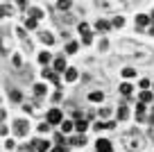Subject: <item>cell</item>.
Instances as JSON below:
<instances>
[{
  "instance_id": "cell-1",
  "label": "cell",
  "mask_w": 154,
  "mask_h": 152,
  "mask_svg": "<svg viewBox=\"0 0 154 152\" xmlns=\"http://www.w3.org/2000/svg\"><path fill=\"white\" fill-rule=\"evenodd\" d=\"M48 123H50V125H59V123H63L61 111H59V109H50V111H48Z\"/></svg>"
},
{
  "instance_id": "cell-2",
  "label": "cell",
  "mask_w": 154,
  "mask_h": 152,
  "mask_svg": "<svg viewBox=\"0 0 154 152\" xmlns=\"http://www.w3.org/2000/svg\"><path fill=\"white\" fill-rule=\"evenodd\" d=\"M95 150H97V152H111L113 147H111V143L106 141V138H100V141L95 143Z\"/></svg>"
},
{
  "instance_id": "cell-3",
  "label": "cell",
  "mask_w": 154,
  "mask_h": 152,
  "mask_svg": "<svg viewBox=\"0 0 154 152\" xmlns=\"http://www.w3.org/2000/svg\"><path fill=\"white\" fill-rule=\"evenodd\" d=\"M52 66H54V71H57V73L68 71V68H66V59H63V57H57V59L52 62Z\"/></svg>"
},
{
  "instance_id": "cell-4",
  "label": "cell",
  "mask_w": 154,
  "mask_h": 152,
  "mask_svg": "<svg viewBox=\"0 0 154 152\" xmlns=\"http://www.w3.org/2000/svg\"><path fill=\"white\" fill-rule=\"evenodd\" d=\"M149 21H152V16H147V14H138V16H136V25H138V27L149 25Z\"/></svg>"
},
{
  "instance_id": "cell-5",
  "label": "cell",
  "mask_w": 154,
  "mask_h": 152,
  "mask_svg": "<svg viewBox=\"0 0 154 152\" xmlns=\"http://www.w3.org/2000/svg\"><path fill=\"white\" fill-rule=\"evenodd\" d=\"M68 143H72V145H79V147H82V145H86V136H84V134H77V136H72Z\"/></svg>"
},
{
  "instance_id": "cell-6",
  "label": "cell",
  "mask_w": 154,
  "mask_h": 152,
  "mask_svg": "<svg viewBox=\"0 0 154 152\" xmlns=\"http://www.w3.org/2000/svg\"><path fill=\"white\" fill-rule=\"evenodd\" d=\"M38 39H41L43 43H48V46H52V43H54V36L50 32H38Z\"/></svg>"
},
{
  "instance_id": "cell-7",
  "label": "cell",
  "mask_w": 154,
  "mask_h": 152,
  "mask_svg": "<svg viewBox=\"0 0 154 152\" xmlns=\"http://www.w3.org/2000/svg\"><path fill=\"white\" fill-rule=\"evenodd\" d=\"M145 107H147V105H143V102H138V105H136V118H138L140 123L145 120Z\"/></svg>"
},
{
  "instance_id": "cell-8",
  "label": "cell",
  "mask_w": 154,
  "mask_h": 152,
  "mask_svg": "<svg viewBox=\"0 0 154 152\" xmlns=\"http://www.w3.org/2000/svg\"><path fill=\"white\" fill-rule=\"evenodd\" d=\"M43 77H48V80H52L54 84H59V75L52 71V68H45V71H43Z\"/></svg>"
},
{
  "instance_id": "cell-9",
  "label": "cell",
  "mask_w": 154,
  "mask_h": 152,
  "mask_svg": "<svg viewBox=\"0 0 154 152\" xmlns=\"http://www.w3.org/2000/svg\"><path fill=\"white\" fill-rule=\"evenodd\" d=\"M14 129H16V134H27V123H25V120H18V123L14 125Z\"/></svg>"
},
{
  "instance_id": "cell-10",
  "label": "cell",
  "mask_w": 154,
  "mask_h": 152,
  "mask_svg": "<svg viewBox=\"0 0 154 152\" xmlns=\"http://www.w3.org/2000/svg\"><path fill=\"white\" fill-rule=\"evenodd\" d=\"M152 100H154L152 91H143V93H140V102H143V105H147V102H152Z\"/></svg>"
},
{
  "instance_id": "cell-11",
  "label": "cell",
  "mask_w": 154,
  "mask_h": 152,
  "mask_svg": "<svg viewBox=\"0 0 154 152\" xmlns=\"http://www.w3.org/2000/svg\"><path fill=\"white\" fill-rule=\"evenodd\" d=\"M102 98H104L102 91H91V93H88V100H91V102H102Z\"/></svg>"
},
{
  "instance_id": "cell-12",
  "label": "cell",
  "mask_w": 154,
  "mask_h": 152,
  "mask_svg": "<svg viewBox=\"0 0 154 152\" xmlns=\"http://www.w3.org/2000/svg\"><path fill=\"white\" fill-rule=\"evenodd\" d=\"M127 116H129V109H127V105H120V107H118V118L125 120Z\"/></svg>"
},
{
  "instance_id": "cell-13",
  "label": "cell",
  "mask_w": 154,
  "mask_h": 152,
  "mask_svg": "<svg viewBox=\"0 0 154 152\" xmlns=\"http://www.w3.org/2000/svg\"><path fill=\"white\" fill-rule=\"evenodd\" d=\"M72 127H75V123H72V120H63V123H61V132H63V134L72 132Z\"/></svg>"
},
{
  "instance_id": "cell-14",
  "label": "cell",
  "mask_w": 154,
  "mask_h": 152,
  "mask_svg": "<svg viewBox=\"0 0 154 152\" xmlns=\"http://www.w3.org/2000/svg\"><path fill=\"white\" fill-rule=\"evenodd\" d=\"M66 80L68 82H75L77 80V68H68V71H66Z\"/></svg>"
},
{
  "instance_id": "cell-15",
  "label": "cell",
  "mask_w": 154,
  "mask_h": 152,
  "mask_svg": "<svg viewBox=\"0 0 154 152\" xmlns=\"http://www.w3.org/2000/svg\"><path fill=\"white\" fill-rule=\"evenodd\" d=\"M77 50H79V43H77V41H70V43H68V46H66V52H77Z\"/></svg>"
},
{
  "instance_id": "cell-16",
  "label": "cell",
  "mask_w": 154,
  "mask_h": 152,
  "mask_svg": "<svg viewBox=\"0 0 154 152\" xmlns=\"http://www.w3.org/2000/svg\"><path fill=\"white\" fill-rule=\"evenodd\" d=\"M36 150H38V152H48V150H50V143H48V141H38V143H36Z\"/></svg>"
},
{
  "instance_id": "cell-17",
  "label": "cell",
  "mask_w": 154,
  "mask_h": 152,
  "mask_svg": "<svg viewBox=\"0 0 154 152\" xmlns=\"http://www.w3.org/2000/svg\"><path fill=\"white\" fill-rule=\"evenodd\" d=\"M109 27H111V25L106 23V21H97V23H95V30H100V32H106Z\"/></svg>"
},
{
  "instance_id": "cell-18",
  "label": "cell",
  "mask_w": 154,
  "mask_h": 152,
  "mask_svg": "<svg viewBox=\"0 0 154 152\" xmlns=\"http://www.w3.org/2000/svg\"><path fill=\"white\" fill-rule=\"evenodd\" d=\"M75 127H77V132L82 134V132H84V129H86V127H88V120H77V123H75Z\"/></svg>"
},
{
  "instance_id": "cell-19",
  "label": "cell",
  "mask_w": 154,
  "mask_h": 152,
  "mask_svg": "<svg viewBox=\"0 0 154 152\" xmlns=\"http://www.w3.org/2000/svg\"><path fill=\"white\" fill-rule=\"evenodd\" d=\"M45 91H48V89H45L43 84H36V86H34V95H45Z\"/></svg>"
},
{
  "instance_id": "cell-20",
  "label": "cell",
  "mask_w": 154,
  "mask_h": 152,
  "mask_svg": "<svg viewBox=\"0 0 154 152\" xmlns=\"http://www.w3.org/2000/svg\"><path fill=\"white\" fill-rule=\"evenodd\" d=\"M120 93L122 95H129L131 93V84H127V82H125V84H120Z\"/></svg>"
},
{
  "instance_id": "cell-21",
  "label": "cell",
  "mask_w": 154,
  "mask_h": 152,
  "mask_svg": "<svg viewBox=\"0 0 154 152\" xmlns=\"http://www.w3.org/2000/svg\"><path fill=\"white\" fill-rule=\"evenodd\" d=\"M77 30L82 32V36H84V34H88V32H91V27H88L86 23H79V25H77Z\"/></svg>"
},
{
  "instance_id": "cell-22",
  "label": "cell",
  "mask_w": 154,
  "mask_h": 152,
  "mask_svg": "<svg viewBox=\"0 0 154 152\" xmlns=\"http://www.w3.org/2000/svg\"><path fill=\"white\" fill-rule=\"evenodd\" d=\"M38 132H41V134H48L50 132V123H38Z\"/></svg>"
},
{
  "instance_id": "cell-23",
  "label": "cell",
  "mask_w": 154,
  "mask_h": 152,
  "mask_svg": "<svg viewBox=\"0 0 154 152\" xmlns=\"http://www.w3.org/2000/svg\"><path fill=\"white\" fill-rule=\"evenodd\" d=\"M122 25H125V18H122V16H116L113 18V27H122Z\"/></svg>"
},
{
  "instance_id": "cell-24",
  "label": "cell",
  "mask_w": 154,
  "mask_h": 152,
  "mask_svg": "<svg viewBox=\"0 0 154 152\" xmlns=\"http://www.w3.org/2000/svg\"><path fill=\"white\" fill-rule=\"evenodd\" d=\"M25 27H27V30H36V21H34V18H27V21H25Z\"/></svg>"
},
{
  "instance_id": "cell-25",
  "label": "cell",
  "mask_w": 154,
  "mask_h": 152,
  "mask_svg": "<svg viewBox=\"0 0 154 152\" xmlns=\"http://www.w3.org/2000/svg\"><path fill=\"white\" fill-rule=\"evenodd\" d=\"M38 62H41V64H48L50 62V55L48 52H41V55H38Z\"/></svg>"
},
{
  "instance_id": "cell-26",
  "label": "cell",
  "mask_w": 154,
  "mask_h": 152,
  "mask_svg": "<svg viewBox=\"0 0 154 152\" xmlns=\"http://www.w3.org/2000/svg\"><path fill=\"white\" fill-rule=\"evenodd\" d=\"M122 75H125V77H134L136 71H134V68H122Z\"/></svg>"
},
{
  "instance_id": "cell-27",
  "label": "cell",
  "mask_w": 154,
  "mask_h": 152,
  "mask_svg": "<svg viewBox=\"0 0 154 152\" xmlns=\"http://www.w3.org/2000/svg\"><path fill=\"white\" fill-rule=\"evenodd\" d=\"M29 16H32V18L36 21V18H41V16H43V11H38V9H32V11H29Z\"/></svg>"
},
{
  "instance_id": "cell-28",
  "label": "cell",
  "mask_w": 154,
  "mask_h": 152,
  "mask_svg": "<svg viewBox=\"0 0 154 152\" xmlns=\"http://www.w3.org/2000/svg\"><path fill=\"white\" fill-rule=\"evenodd\" d=\"M54 141H57V145H63V143H66V138H63V134H59V132H57V136H54Z\"/></svg>"
},
{
  "instance_id": "cell-29",
  "label": "cell",
  "mask_w": 154,
  "mask_h": 152,
  "mask_svg": "<svg viewBox=\"0 0 154 152\" xmlns=\"http://www.w3.org/2000/svg\"><path fill=\"white\" fill-rule=\"evenodd\" d=\"M149 86H152L149 80H140V89H143V91H149Z\"/></svg>"
},
{
  "instance_id": "cell-30",
  "label": "cell",
  "mask_w": 154,
  "mask_h": 152,
  "mask_svg": "<svg viewBox=\"0 0 154 152\" xmlns=\"http://www.w3.org/2000/svg\"><path fill=\"white\" fill-rule=\"evenodd\" d=\"M82 41H84V43H93V34H91V32H88V34H84V36H82Z\"/></svg>"
},
{
  "instance_id": "cell-31",
  "label": "cell",
  "mask_w": 154,
  "mask_h": 152,
  "mask_svg": "<svg viewBox=\"0 0 154 152\" xmlns=\"http://www.w3.org/2000/svg\"><path fill=\"white\" fill-rule=\"evenodd\" d=\"M59 9H70V2H59Z\"/></svg>"
},
{
  "instance_id": "cell-32",
  "label": "cell",
  "mask_w": 154,
  "mask_h": 152,
  "mask_svg": "<svg viewBox=\"0 0 154 152\" xmlns=\"http://www.w3.org/2000/svg\"><path fill=\"white\" fill-rule=\"evenodd\" d=\"M52 152H66V147H63V145H57V147H52Z\"/></svg>"
},
{
  "instance_id": "cell-33",
  "label": "cell",
  "mask_w": 154,
  "mask_h": 152,
  "mask_svg": "<svg viewBox=\"0 0 154 152\" xmlns=\"http://www.w3.org/2000/svg\"><path fill=\"white\" fill-rule=\"evenodd\" d=\"M95 129H106V123H95Z\"/></svg>"
},
{
  "instance_id": "cell-34",
  "label": "cell",
  "mask_w": 154,
  "mask_h": 152,
  "mask_svg": "<svg viewBox=\"0 0 154 152\" xmlns=\"http://www.w3.org/2000/svg\"><path fill=\"white\" fill-rule=\"evenodd\" d=\"M152 89H154V82H152Z\"/></svg>"
},
{
  "instance_id": "cell-35",
  "label": "cell",
  "mask_w": 154,
  "mask_h": 152,
  "mask_svg": "<svg viewBox=\"0 0 154 152\" xmlns=\"http://www.w3.org/2000/svg\"><path fill=\"white\" fill-rule=\"evenodd\" d=\"M152 18H154V11H152Z\"/></svg>"
}]
</instances>
